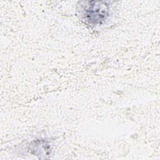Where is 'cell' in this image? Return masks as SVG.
I'll use <instances>...</instances> for the list:
<instances>
[{
    "label": "cell",
    "instance_id": "obj_1",
    "mask_svg": "<svg viewBox=\"0 0 160 160\" xmlns=\"http://www.w3.org/2000/svg\"><path fill=\"white\" fill-rule=\"evenodd\" d=\"M80 16L82 21L91 26L102 24L110 15L111 2L105 1H87L79 2Z\"/></svg>",
    "mask_w": 160,
    "mask_h": 160
}]
</instances>
